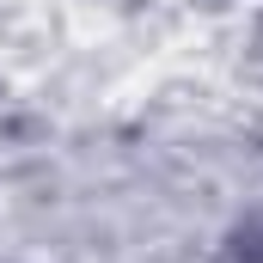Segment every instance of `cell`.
<instances>
[{
	"mask_svg": "<svg viewBox=\"0 0 263 263\" xmlns=\"http://www.w3.org/2000/svg\"><path fill=\"white\" fill-rule=\"evenodd\" d=\"M220 263H263V214L239 220V227L227 233V245H220Z\"/></svg>",
	"mask_w": 263,
	"mask_h": 263,
	"instance_id": "cell-1",
	"label": "cell"
}]
</instances>
